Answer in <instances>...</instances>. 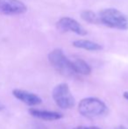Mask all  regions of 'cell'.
Returning a JSON list of instances; mask_svg holds the SVG:
<instances>
[{"label": "cell", "mask_w": 128, "mask_h": 129, "mask_svg": "<svg viewBox=\"0 0 128 129\" xmlns=\"http://www.w3.org/2000/svg\"><path fill=\"white\" fill-rule=\"evenodd\" d=\"M97 14L100 24L118 30H128V17L120 11L115 8H106Z\"/></svg>", "instance_id": "1"}, {"label": "cell", "mask_w": 128, "mask_h": 129, "mask_svg": "<svg viewBox=\"0 0 128 129\" xmlns=\"http://www.w3.org/2000/svg\"><path fill=\"white\" fill-rule=\"evenodd\" d=\"M48 61L50 64L57 72L64 77H74L76 74L75 73L72 67V62L64 54L62 49H54L48 54Z\"/></svg>", "instance_id": "2"}, {"label": "cell", "mask_w": 128, "mask_h": 129, "mask_svg": "<svg viewBox=\"0 0 128 129\" xmlns=\"http://www.w3.org/2000/svg\"><path fill=\"white\" fill-rule=\"evenodd\" d=\"M78 111L83 117L92 119L104 115L107 112V106L99 99L86 98L82 99L79 103Z\"/></svg>", "instance_id": "3"}, {"label": "cell", "mask_w": 128, "mask_h": 129, "mask_svg": "<svg viewBox=\"0 0 128 129\" xmlns=\"http://www.w3.org/2000/svg\"><path fill=\"white\" fill-rule=\"evenodd\" d=\"M52 96L55 104L62 109H70L75 105V99L66 83L56 85L54 88Z\"/></svg>", "instance_id": "4"}, {"label": "cell", "mask_w": 128, "mask_h": 129, "mask_svg": "<svg viewBox=\"0 0 128 129\" xmlns=\"http://www.w3.org/2000/svg\"><path fill=\"white\" fill-rule=\"evenodd\" d=\"M26 10V5L19 0H0V14L19 15L25 13Z\"/></svg>", "instance_id": "5"}, {"label": "cell", "mask_w": 128, "mask_h": 129, "mask_svg": "<svg viewBox=\"0 0 128 129\" xmlns=\"http://www.w3.org/2000/svg\"><path fill=\"white\" fill-rule=\"evenodd\" d=\"M56 27L61 32L75 33L79 35H86L88 32L80 25L78 21L69 17H62L56 22Z\"/></svg>", "instance_id": "6"}, {"label": "cell", "mask_w": 128, "mask_h": 129, "mask_svg": "<svg viewBox=\"0 0 128 129\" xmlns=\"http://www.w3.org/2000/svg\"><path fill=\"white\" fill-rule=\"evenodd\" d=\"M13 96L20 100L21 102L26 104L29 106H34V105H38L41 103V99L37 96L36 94H33L32 92L26 91V90H14L12 91Z\"/></svg>", "instance_id": "7"}, {"label": "cell", "mask_w": 128, "mask_h": 129, "mask_svg": "<svg viewBox=\"0 0 128 129\" xmlns=\"http://www.w3.org/2000/svg\"><path fill=\"white\" fill-rule=\"evenodd\" d=\"M29 112L32 116H33V117L37 118L39 119H42V120L53 121V120H58V119L62 118V113L57 112H51V111H44V110L31 108L29 109Z\"/></svg>", "instance_id": "8"}, {"label": "cell", "mask_w": 128, "mask_h": 129, "mask_svg": "<svg viewBox=\"0 0 128 129\" xmlns=\"http://www.w3.org/2000/svg\"><path fill=\"white\" fill-rule=\"evenodd\" d=\"M72 44L75 48L88 50V51H99L103 49V47L100 44L94 41H88V40H77L74 41Z\"/></svg>", "instance_id": "9"}, {"label": "cell", "mask_w": 128, "mask_h": 129, "mask_svg": "<svg viewBox=\"0 0 128 129\" xmlns=\"http://www.w3.org/2000/svg\"><path fill=\"white\" fill-rule=\"evenodd\" d=\"M71 62L75 74L87 76L91 73V66L82 59H74L73 61H71Z\"/></svg>", "instance_id": "10"}, {"label": "cell", "mask_w": 128, "mask_h": 129, "mask_svg": "<svg viewBox=\"0 0 128 129\" xmlns=\"http://www.w3.org/2000/svg\"><path fill=\"white\" fill-rule=\"evenodd\" d=\"M81 18H82L83 20L91 23V24H96V25L100 24L98 14L94 12L93 11H91V10L82 11V12H81Z\"/></svg>", "instance_id": "11"}, {"label": "cell", "mask_w": 128, "mask_h": 129, "mask_svg": "<svg viewBox=\"0 0 128 129\" xmlns=\"http://www.w3.org/2000/svg\"><path fill=\"white\" fill-rule=\"evenodd\" d=\"M29 129H48V128H47V126H45L44 125L40 124V123H36V124L32 125Z\"/></svg>", "instance_id": "12"}, {"label": "cell", "mask_w": 128, "mask_h": 129, "mask_svg": "<svg viewBox=\"0 0 128 129\" xmlns=\"http://www.w3.org/2000/svg\"><path fill=\"white\" fill-rule=\"evenodd\" d=\"M86 129H101L97 126H89V127H86Z\"/></svg>", "instance_id": "13"}, {"label": "cell", "mask_w": 128, "mask_h": 129, "mask_svg": "<svg viewBox=\"0 0 128 129\" xmlns=\"http://www.w3.org/2000/svg\"><path fill=\"white\" fill-rule=\"evenodd\" d=\"M124 98L128 100V91H125V93H124Z\"/></svg>", "instance_id": "14"}, {"label": "cell", "mask_w": 128, "mask_h": 129, "mask_svg": "<svg viewBox=\"0 0 128 129\" xmlns=\"http://www.w3.org/2000/svg\"><path fill=\"white\" fill-rule=\"evenodd\" d=\"M73 129H86L85 126H77V127H75Z\"/></svg>", "instance_id": "15"}, {"label": "cell", "mask_w": 128, "mask_h": 129, "mask_svg": "<svg viewBox=\"0 0 128 129\" xmlns=\"http://www.w3.org/2000/svg\"><path fill=\"white\" fill-rule=\"evenodd\" d=\"M115 129H127L126 127H125V126H119V127H117Z\"/></svg>", "instance_id": "16"}, {"label": "cell", "mask_w": 128, "mask_h": 129, "mask_svg": "<svg viewBox=\"0 0 128 129\" xmlns=\"http://www.w3.org/2000/svg\"><path fill=\"white\" fill-rule=\"evenodd\" d=\"M4 108H5V107H4V105H1V104H0V111H2Z\"/></svg>", "instance_id": "17"}]
</instances>
